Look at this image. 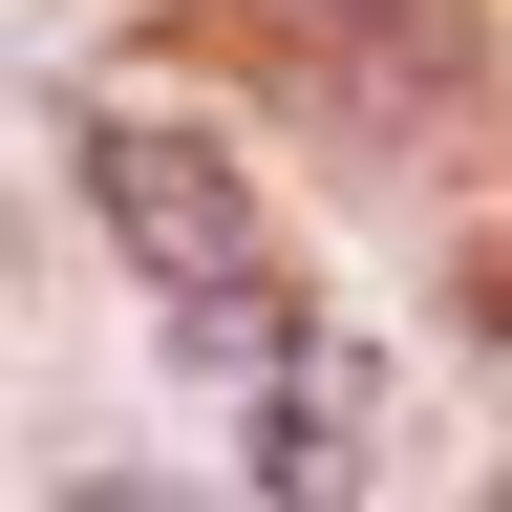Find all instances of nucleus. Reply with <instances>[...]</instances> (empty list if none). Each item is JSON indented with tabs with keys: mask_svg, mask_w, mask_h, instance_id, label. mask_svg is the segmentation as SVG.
Wrapping results in <instances>:
<instances>
[{
	"mask_svg": "<svg viewBox=\"0 0 512 512\" xmlns=\"http://www.w3.org/2000/svg\"><path fill=\"white\" fill-rule=\"evenodd\" d=\"M278 64H320V107L342 128H406V107H448L470 86V0H235Z\"/></svg>",
	"mask_w": 512,
	"mask_h": 512,
	"instance_id": "nucleus-2",
	"label": "nucleus"
},
{
	"mask_svg": "<svg viewBox=\"0 0 512 512\" xmlns=\"http://www.w3.org/2000/svg\"><path fill=\"white\" fill-rule=\"evenodd\" d=\"M86 150V214H107V256L171 299V342L192 363H256L299 320V278H278V214H256V171L214 150V128H171V107H86L64 128Z\"/></svg>",
	"mask_w": 512,
	"mask_h": 512,
	"instance_id": "nucleus-1",
	"label": "nucleus"
},
{
	"mask_svg": "<svg viewBox=\"0 0 512 512\" xmlns=\"http://www.w3.org/2000/svg\"><path fill=\"white\" fill-rule=\"evenodd\" d=\"M363 427H384V363L363 342H256V491L278 512H363Z\"/></svg>",
	"mask_w": 512,
	"mask_h": 512,
	"instance_id": "nucleus-3",
	"label": "nucleus"
},
{
	"mask_svg": "<svg viewBox=\"0 0 512 512\" xmlns=\"http://www.w3.org/2000/svg\"><path fill=\"white\" fill-rule=\"evenodd\" d=\"M86 512H192V491H86Z\"/></svg>",
	"mask_w": 512,
	"mask_h": 512,
	"instance_id": "nucleus-4",
	"label": "nucleus"
},
{
	"mask_svg": "<svg viewBox=\"0 0 512 512\" xmlns=\"http://www.w3.org/2000/svg\"><path fill=\"white\" fill-rule=\"evenodd\" d=\"M491 512H512V491H491Z\"/></svg>",
	"mask_w": 512,
	"mask_h": 512,
	"instance_id": "nucleus-5",
	"label": "nucleus"
}]
</instances>
